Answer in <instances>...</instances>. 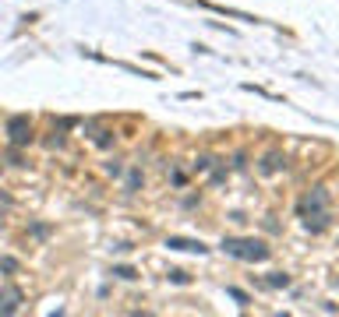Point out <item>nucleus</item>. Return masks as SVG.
I'll return each mask as SVG.
<instances>
[{
    "label": "nucleus",
    "mask_w": 339,
    "mask_h": 317,
    "mask_svg": "<svg viewBox=\"0 0 339 317\" xmlns=\"http://www.w3.org/2000/svg\"><path fill=\"white\" fill-rule=\"evenodd\" d=\"M113 275H120V279H127V282H131V279H138V275H135V268H127V264L113 268Z\"/></svg>",
    "instance_id": "6e6552de"
},
{
    "label": "nucleus",
    "mask_w": 339,
    "mask_h": 317,
    "mask_svg": "<svg viewBox=\"0 0 339 317\" xmlns=\"http://www.w3.org/2000/svg\"><path fill=\"white\" fill-rule=\"evenodd\" d=\"M166 247H173V250H195V254H205V250H209L201 240H184V236H170Z\"/></svg>",
    "instance_id": "7ed1b4c3"
},
{
    "label": "nucleus",
    "mask_w": 339,
    "mask_h": 317,
    "mask_svg": "<svg viewBox=\"0 0 339 317\" xmlns=\"http://www.w3.org/2000/svg\"><path fill=\"white\" fill-rule=\"evenodd\" d=\"M223 250L233 254V258H240V261H265L269 258V247H265V240H237V236H230L223 240Z\"/></svg>",
    "instance_id": "f257e3e1"
},
{
    "label": "nucleus",
    "mask_w": 339,
    "mask_h": 317,
    "mask_svg": "<svg viewBox=\"0 0 339 317\" xmlns=\"http://www.w3.org/2000/svg\"><path fill=\"white\" fill-rule=\"evenodd\" d=\"M14 310H18V293L7 289V296H4V314H14Z\"/></svg>",
    "instance_id": "423d86ee"
},
{
    "label": "nucleus",
    "mask_w": 339,
    "mask_h": 317,
    "mask_svg": "<svg viewBox=\"0 0 339 317\" xmlns=\"http://www.w3.org/2000/svg\"><path fill=\"white\" fill-rule=\"evenodd\" d=\"M283 166H286L283 155H279V152H269V155H265V162H261V169H265V173H276V169H283Z\"/></svg>",
    "instance_id": "39448f33"
},
{
    "label": "nucleus",
    "mask_w": 339,
    "mask_h": 317,
    "mask_svg": "<svg viewBox=\"0 0 339 317\" xmlns=\"http://www.w3.org/2000/svg\"><path fill=\"white\" fill-rule=\"evenodd\" d=\"M321 205H325V190H315V194H307V198L300 201V215H307V211H318Z\"/></svg>",
    "instance_id": "20e7f679"
},
{
    "label": "nucleus",
    "mask_w": 339,
    "mask_h": 317,
    "mask_svg": "<svg viewBox=\"0 0 339 317\" xmlns=\"http://www.w3.org/2000/svg\"><path fill=\"white\" fill-rule=\"evenodd\" d=\"M269 285H290V279L283 275V271H272V275H269Z\"/></svg>",
    "instance_id": "1a4fd4ad"
},
{
    "label": "nucleus",
    "mask_w": 339,
    "mask_h": 317,
    "mask_svg": "<svg viewBox=\"0 0 339 317\" xmlns=\"http://www.w3.org/2000/svg\"><path fill=\"white\" fill-rule=\"evenodd\" d=\"M7 138H11V145H28L32 141V124H28V116H11L7 120Z\"/></svg>",
    "instance_id": "f03ea898"
},
{
    "label": "nucleus",
    "mask_w": 339,
    "mask_h": 317,
    "mask_svg": "<svg viewBox=\"0 0 339 317\" xmlns=\"http://www.w3.org/2000/svg\"><path fill=\"white\" fill-rule=\"evenodd\" d=\"M127 187H131V190L141 187V173H131V176H127Z\"/></svg>",
    "instance_id": "9d476101"
},
{
    "label": "nucleus",
    "mask_w": 339,
    "mask_h": 317,
    "mask_svg": "<svg viewBox=\"0 0 339 317\" xmlns=\"http://www.w3.org/2000/svg\"><path fill=\"white\" fill-rule=\"evenodd\" d=\"M170 282H177V285H187L191 279H187V271H180V268H173V271H170Z\"/></svg>",
    "instance_id": "0eeeda50"
}]
</instances>
